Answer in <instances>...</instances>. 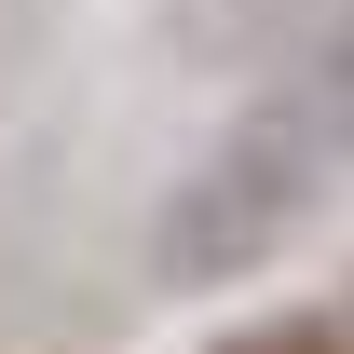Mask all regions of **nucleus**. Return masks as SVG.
I'll use <instances>...</instances> for the list:
<instances>
[{
  "instance_id": "f257e3e1",
  "label": "nucleus",
  "mask_w": 354,
  "mask_h": 354,
  "mask_svg": "<svg viewBox=\"0 0 354 354\" xmlns=\"http://www.w3.org/2000/svg\"><path fill=\"white\" fill-rule=\"evenodd\" d=\"M341 164H354V150L313 123V95H259V109L164 191V218H150V272H164V286H232V272L286 259V232L341 191Z\"/></svg>"
}]
</instances>
